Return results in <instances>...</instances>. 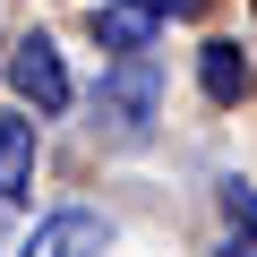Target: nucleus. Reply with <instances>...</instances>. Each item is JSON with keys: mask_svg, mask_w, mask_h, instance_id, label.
<instances>
[{"mask_svg": "<svg viewBox=\"0 0 257 257\" xmlns=\"http://www.w3.org/2000/svg\"><path fill=\"white\" fill-rule=\"evenodd\" d=\"M94 111H103L111 138H146V128H155V60H120V69L103 77Z\"/></svg>", "mask_w": 257, "mask_h": 257, "instance_id": "f257e3e1", "label": "nucleus"}, {"mask_svg": "<svg viewBox=\"0 0 257 257\" xmlns=\"http://www.w3.org/2000/svg\"><path fill=\"white\" fill-rule=\"evenodd\" d=\"M9 86H18L35 111H69V69H60L52 35H26V43L9 52Z\"/></svg>", "mask_w": 257, "mask_h": 257, "instance_id": "f03ea898", "label": "nucleus"}, {"mask_svg": "<svg viewBox=\"0 0 257 257\" xmlns=\"http://www.w3.org/2000/svg\"><path fill=\"white\" fill-rule=\"evenodd\" d=\"M103 240H111V223L69 206V214H43V223H35V240H26L18 257H103Z\"/></svg>", "mask_w": 257, "mask_h": 257, "instance_id": "7ed1b4c3", "label": "nucleus"}, {"mask_svg": "<svg viewBox=\"0 0 257 257\" xmlns=\"http://www.w3.org/2000/svg\"><path fill=\"white\" fill-rule=\"evenodd\" d=\"M26 189H35V120L9 111V120H0V206L26 197Z\"/></svg>", "mask_w": 257, "mask_h": 257, "instance_id": "20e7f679", "label": "nucleus"}, {"mask_svg": "<svg viewBox=\"0 0 257 257\" xmlns=\"http://www.w3.org/2000/svg\"><path fill=\"white\" fill-rule=\"evenodd\" d=\"M197 86H206V103H240V94H248L240 43H206V52H197Z\"/></svg>", "mask_w": 257, "mask_h": 257, "instance_id": "39448f33", "label": "nucleus"}, {"mask_svg": "<svg viewBox=\"0 0 257 257\" xmlns=\"http://www.w3.org/2000/svg\"><path fill=\"white\" fill-rule=\"evenodd\" d=\"M94 35H103L120 60H146V43H155V26H146V18H128V9H103V18H94Z\"/></svg>", "mask_w": 257, "mask_h": 257, "instance_id": "423d86ee", "label": "nucleus"}, {"mask_svg": "<svg viewBox=\"0 0 257 257\" xmlns=\"http://www.w3.org/2000/svg\"><path fill=\"white\" fill-rule=\"evenodd\" d=\"M111 9H128V18H146V26H155V18H197L206 0H111Z\"/></svg>", "mask_w": 257, "mask_h": 257, "instance_id": "0eeeda50", "label": "nucleus"}, {"mask_svg": "<svg viewBox=\"0 0 257 257\" xmlns=\"http://www.w3.org/2000/svg\"><path fill=\"white\" fill-rule=\"evenodd\" d=\"M223 257H257V231H231V248Z\"/></svg>", "mask_w": 257, "mask_h": 257, "instance_id": "6e6552de", "label": "nucleus"}]
</instances>
